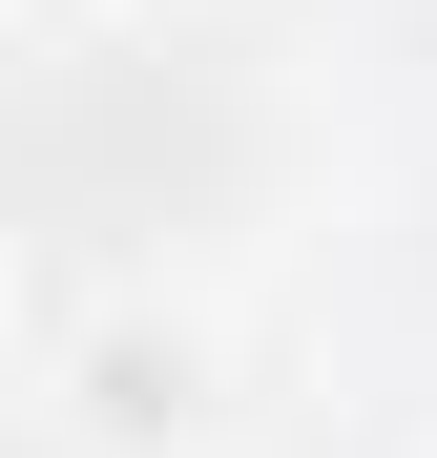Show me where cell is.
<instances>
[{
  "label": "cell",
  "instance_id": "cell-2",
  "mask_svg": "<svg viewBox=\"0 0 437 458\" xmlns=\"http://www.w3.org/2000/svg\"><path fill=\"white\" fill-rule=\"evenodd\" d=\"M0 354H21V229H0Z\"/></svg>",
  "mask_w": 437,
  "mask_h": 458
},
{
  "label": "cell",
  "instance_id": "cell-1",
  "mask_svg": "<svg viewBox=\"0 0 437 458\" xmlns=\"http://www.w3.org/2000/svg\"><path fill=\"white\" fill-rule=\"evenodd\" d=\"M42 417H63V458H208L230 437V334L188 292H105L42 354Z\"/></svg>",
  "mask_w": 437,
  "mask_h": 458
},
{
  "label": "cell",
  "instance_id": "cell-3",
  "mask_svg": "<svg viewBox=\"0 0 437 458\" xmlns=\"http://www.w3.org/2000/svg\"><path fill=\"white\" fill-rule=\"evenodd\" d=\"M63 21H146V0H63Z\"/></svg>",
  "mask_w": 437,
  "mask_h": 458
}]
</instances>
